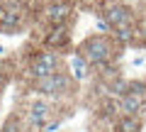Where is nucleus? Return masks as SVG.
<instances>
[{"label": "nucleus", "mask_w": 146, "mask_h": 132, "mask_svg": "<svg viewBox=\"0 0 146 132\" xmlns=\"http://www.w3.org/2000/svg\"><path fill=\"white\" fill-rule=\"evenodd\" d=\"M80 56L85 59V61H90V64H105L110 59V44H107V39H102V37H93V39H88V42L80 47Z\"/></svg>", "instance_id": "nucleus-1"}, {"label": "nucleus", "mask_w": 146, "mask_h": 132, "mask_svg": "<svg viewBox=\"0 0 146 132\" xmlns=\"http://www.w3.org/2000/svg\"><path fill=\"white\" fill-rule=\"evenodd\" d=\"M56 69H58V56L54 52H44V54H39V56L34 59L32 74H34L36 78H44V76L56 74Z\"/></svg>", "instance_id": "nucleus-2"}, {"label": "nucleus", "mask_w": 146, "mask_h": 132, "mask_svg": "<svg viewBox=\"0 0 146 132\" xmlns=\"http://www.w3.org/2000/svg\"><path fill=\"white\" fill-rule=\"evenodd\" d=\"M68 86V76H63V74H51V76H44V78H39V83H36V90L39 93H44V95H54V93H58V90H63Z\"/></svg>", "instance_id": "nucleus-3"}, {"label": "nucleus", "mask_w": 146, "mask_h": 132, "mask_svg": "<svg viewBox=\"0 0 146 132\" xmlns=\"http://www.w3.org/2000/svg\"><path fill=\"white\" fill-rule=\"evenodd\" d=\"M49 115H51V108H49L44 101L32 103V108H29V122L34 127H44L49 122Z\"/></svg>", "instance_id": "nucleus-4"}, {"label": "nucleus", "mask_w": 146, "mask_h": 132, "mask_svg": "<svg viewBox=\"0 0 146 132\" xmlns=\"http://www.w3.org/2000/svg\"><path fill=\"white\" fill-rule=\"evenodd\" d=\"M105 20L110 22V27H124V25H131V12L122 5H115L107 10V17Z\"/></svg>", "instance_id": "nucleus-5"}, {"label": "nucleus", "mask_w": 146, "mask_h": 132, "mask_svg": "<svg viewBox=\"0 0 146 132\" xmlns=\"http://www.w3.org/2000/svg\"><path fill=\"white\" fill-rule=\"evenodd\" d=\"M144 108V98L141 95H134V93H124L119 98V110L124 115H136V113Z\"/></svg>", "instance_id": "nucleus-6"}, {"label": "nucleus", "mask_w": 146, "mask_h": 132, "mask_svg": "<svg viewBox=\"0 0 146 132\" xmlns=\"http://www.w3.org/2000/svg\"><path fill=\"white\" fill-rule=\"evenodd\" d=\"M46 17H49V22H54V25L63 22L68 17V5L66 3H54V5L46 10Z\"/></svg>", "instance_id": "nucleus-7"}, {"label": "nucleus", "mask_w": 146, "mask_h": 132, "mask_svg": "<svg viewBox=\"0 0 146 132\" xmlns=\"http://www.w3.org/2000/svg\"><path fill=\"white\" fill-rule=\"evenodd\" d=\"M20 25V12L12 10V7H7V10L0 12V27H7V29H15V27Z\"/></svg>", "instance_id": "nucleus-8"}, {"label": "nucleus", "mask_w": 146, "mask_h": 132, "mask_svg": "<svg viewBox=\"0 0 146 132\" xmlns=\"http://www.w3.org/2000/svg\"><path fill=\"white\" fill-rule=\"evenodd\" d=\"M71 71H73L76 78H85V74H88V64H85V59L80 56V54L71 59Z\"/></svg>", "instance_id": "nucleus-9"}, {"label": "nucleus", "mask_w": 146, "mask_h": 132, "mask_svg": "<svg viewBox=\"0 0 146 132\" xmlns=\"http://www.w3.org/2000/svg\"><path fill=\"white\" fill-rule=\"evenodd\" d=\"M119 132H139V120L136 115H124L119 120Z\"/></svg>", "instance_id": "nucleus-10"}, {"label": "nucleus", "mask_w": 146, "mask_h": 132, "mask_svg": "<svg viewBox=\"0 0 146 132\" xmlns=\"http://www.w3.org/2000/svg\"><path fill=\"white\" fill-rule=\"evenodd\" d=\"M115 32H117V39H119V42H129V39L134 37V29H131V25L115 27Z\"/></svg>", "instance_id": "nucleus-11"}, {"label": "nucleus", "mask_w": 146, "mask_h": 132, "mask_svg": "<svg viewBox=\"0 0 146 132\" xmlns=\"http://www.w3.org/2000/svg\"><path fill=\"white\" fill-rule=\"evenodd\" d=\"M46 42L51 44V47H54V44H63V42H66V32H63V29H54V34L46 39Z\"/></svg>", "instance_id": "nucleus-12"}, {"label": "nucleus", "mask_w": 146, "mask_h": 132, "mask_svg": "<svg viewBox=\"0 0 146 132\" xmlns=\"http://www.w3.org/2000/svg\"><path fill=\"white\" fill-rule=\"evenodd\" d=\"M0 132H20V130H17V122H15V120H7L5 127H3Z\"/></svg>", "instance_id": "nucleus-13"}]
</instances>
